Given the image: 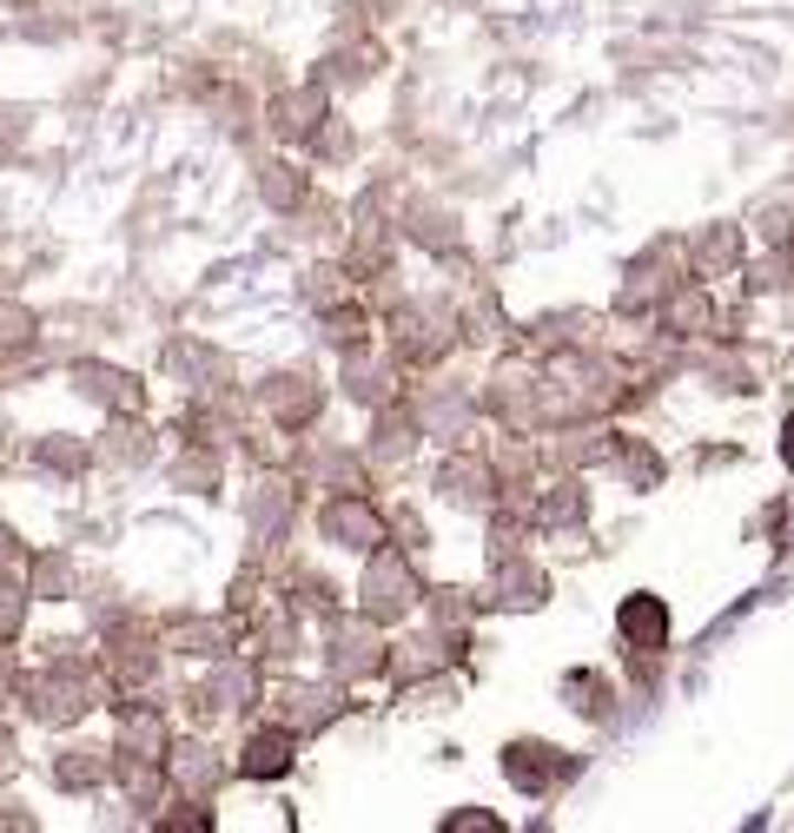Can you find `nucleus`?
Wrapping results in <instances>:
<instances>
[{"label":"nucleus","mask_w":794,"mask_h":833,"mask_svg":"<svg viewBox=\"0 0 794 833\" xmlns=\"http://www.w3.org/2000/svg\"><path fill=\"white\" fill-rule=\"evenodd\" d=\"M285 768V735H258L245 755V775H278Z\"/></svg>","instance_id":"nucleus-1"},{"label":"nucleus","mask_w":794,"mask_h":833,"mask_svg":"<svg viewBox=\"0 0 794 833\" xmlns=\"http://www.w3.org/2000/svg\"><path fill=\"white\" fill-rule=\"evenodd\" d=\"M623 629H629V636L643 629V642H663V609H656V602H629V609H623Z\"/></svg>","instance_id":"nucleus-2"}]
</instances>
